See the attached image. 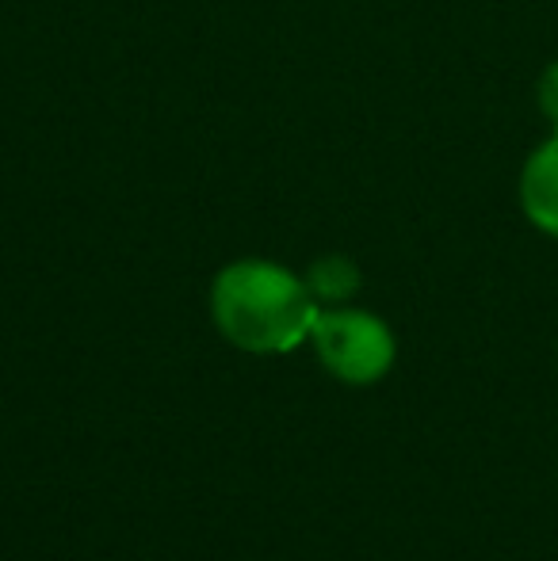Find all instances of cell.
I'll return each mask as SVG.
<instances>
[{
    "label": "cell",
    "instance_id": "6da1fadb",
    "mask_svg": "<svg viewBox=\"0 0 558 561\" xmlns=\"http://www.w3.org/2000/svg\"><path fill=\"white\" fill-rule=\"evenodd\" d=\"M210 313L230 344L253 355H280L310 340L318 298L306 279L269 260H238L210 287Z\"/></svg>",
    "mask_w": 558,
    "mask_h": 561
},
{
    "label": "cell",
    "instance_id": "7a4b0ae2",
    "mask_svg": "<svg viewBox=\"0 0 558 561\" xmlns=\"http://www.w3.org/2000/svg\"><path fill=\"white\" fill-rule=\"evenodd\" d=\"M310 340L326 370H333L349 386H372L395 367V333L375 313L326 310L314 321Z\"/></svg>",
    "mask_w": 558,
    "mask_h": 561
},
{
    "label": "cell",
    "instance_id": "3957f363",
    "mask_svg": "<svg viewBox=\"0 0 558 561\" xmlns=\"http://www.w3.org/2000/svg\"><path fill=\"white\" fill-rule=\"evenodd\" d=\"M521 203L524 215L532 218L544 233L558 237V134L547 146L532 153L521 176Z\"/></svg>",
    "mask_w": 558,
    "mask_h": 561
},
{
    "label": "cell",
    "instance_id": "277c9868",
    "mask_svg": "<svg viewBox=\"0 0 558 561\" xmlns=\"http://www.w3.org/2000/svg\"><path fill=\"white\" fill-rule=\"evenodd\" d=\"M306 287H310L314 298L341 302V298H349L352 290L360 287V272H356V264H352V260L326 256V260H318V264L310 267V275H306Z\"/></svg>",
    "mask_w": 558,
    "mask_h": 561
},
{
    "label": "cell",
    "instance_id": "5b68a950",
    "mask_svg": "<svg viewBox=\"0 0 558 561\" xmlns=\"http://www.w3.org/2000/svg\"><path fill=\"white\" fill-rule=\"evenodd\" d=\"M539 107H544L547 118L558 126V61L544 73V81H539Z\"/></svg>",
    "mask_w": 558,
    "mask_h": 561
}]
</instances>
